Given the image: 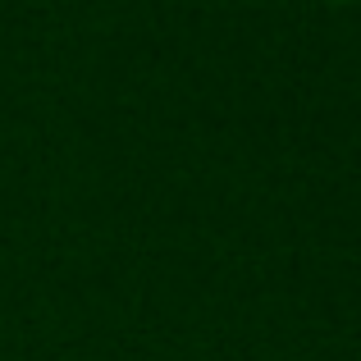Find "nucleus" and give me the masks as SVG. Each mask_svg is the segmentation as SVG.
Returning a JSON list of instances; mask_svg holds the SVG:
<instances>
[{"mask_svg":"<svg viewBox=\"0 0 361 361\" xmlns=\"http://www.w3.org/2000/svg\"><path fill=\"white\" fill-rule=\"evenodd\" d=\"M334 5H348V0H334Z\"/></svg>","mask_w":361,"mask_h":361,"instance_id":"obj_1","label":"nucleus"}]
</instances>
